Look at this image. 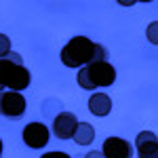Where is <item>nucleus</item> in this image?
<instances>
[{
    "label": "nucleus",
    "mask_w": 158,
    "mask_h": 158,
    "mask_svg": "<svg viewBox=\"0 0 158 158\" xmlns=\"http://www.w3.org/2000/svg\"><path fill=\"white\" fill-rule=\"evenodd\" d=\"M25 114V97L15 91H2L0 93V116L9 120H19Z\"/></svg>",
    "instance_id": "20e7f679"
},
{
    "label": "nucleus",
    "mask_w": 158,
    "mask_h": 158,
    "mask_svg": "<svg viewBox=\"0 0 158 158\" xmlns=\"http://www.w3.org/2000/svg\"><path fill=\"white\" fill-rule=\"evenodd\" d=\"M21 137H23V141L27 143V148L40 150V148H44L47 143H49L51 131L42 124V122H30V124H25Z\"/></svg>",
    "instance_id": "39448f33"
},
{
    "label": "nucleus",
    "mask_w": 158,
    "mask_h": 158,
    "mask_svg": "<svg viewBox=\"0 0 158 158\" xmlns=\"http://www.w3.org/2000/svg\"><path fill=\"white\" fill-rule=\"evenodd\" d=\"M139 158H158V139L154 131H141L135 139Z\"/></svg>",
    "instance_id": "6e6552de"
},
{
    "label": "nucleus",
    "mask_w": 158,
    "mask_h": 158,
    "mask_svg": "<svg viewBox=\"0 0 158 158\" xmlns=\"http://www.w3.org/2000/svg\"><path fill=\"white\" fill-rule=\"evenodd\" d=\"M85 158H103V154L99 150H91L89 154H85Z\"/></svg>",
    "instance_id": "4468645a"
},
{
    "label": "nucleus",
    "mask_w": 158,
    "mask_h": 158,
    "mask_svg": "<svg viewBox=\"0 0 158 158\" xmlns=\"http://www.w3.org/2000/svg\"><path fill=\"white\" fill-rule=\"evenodd\" d=\"M0 158H2V139H0Z\"/></svg>",
    "instance_id": "2eb2a0df"
},
{
    "label": "nucleus",
    "mask_w": 158,
    "mask_h": 158,
    "mask_svg": "<svg viewBox=\"0 0 158 158\" xmlns=\"http://www.w3.org/2000/svg\"><path fill=\"white\" fill-rule=\"evenodd\" d=\"M103 158H133V146L122 137H108L99 150Z\"/></svg>",
    "instance_id": "423d86ee"
},
{
    "label": "nucleus",
    "mask_w": 158,
    "mask_h": 158,
    "mask_svg": "<svg viewBox=\"0 0 158 158\" xmlns=\"http://www.w3.org/2000/svg\"><path fill=\"white\" fill-rule=\"evenodd\" d=\"M32 74L23 65V57L19 53L11 51L9 55H4L0 59V89L4 91V86L9 91L21 93L23 89L30 86Z\"/></svg>",
    "instance_id": "f03ea898"
},
{
    "label": "nucleus",
    "mask_w": 158,
    "mask_h": 158,
    "mask_svg": "<svg viewBox=\"0 0 158 158\" xmlns=\"http://www.w3.org/2000/svg\"><path fill=\"white\" fill-rule=\"evenodd\" d=\"M74 141L78 143V146H91L93 143V139H95V129H93V124H89V122H78V127H76V131H74Z\"/></svg>",
    "instance_id": "9d476101"
},
{
    "label": "nucleus",
    "mask_w": 158,
    "mask_h": 158,
    "mask_svg": "<svg viewBox=\"0 0 158 158\" xmlns=\"http://www.w3.org/2000/svg\"><path fill=\"white\" fill-rule=\"evenodd\" d=\"M110 53L103 44H97L86 36H74L61 49V63L68 68H85L93 61H108Z\"/></svg>",
    "instance_id": "f257e3e1"
},
{
    "label": "nucleus",
    "mask_w": 158,
    "mask_h": 158,
    "mask_svg": "<svg viewBox=\"0 0 158 158\" xmlns=\"http://www.w3.org/2000/svg\"><path fill=\"white\" fill-rule=\"evenodd\" d=\"M40 158H72V156L65 154V152H47V154H42Z\"/></svg>",
    "instance_id": "ddd939ff"
},
{
    "label": "nucleus",
    "mask_w": 158,
    "mask_h": 158,
    "mask_svg": "<svg viewBox=\"0 0 158 158\" xmlns=\"http://www.w3.org/2000/svg\"><path fill=\"white\" fill-rule=\"evenodd\" d=\"M76 80L86 91H93V89H99V86H110L116 80V70L108 61H93V63L78 70Z\"/></svg>",
    "instance_id": "7ed1b4c3"
},
{
    "label": "nucleus",
    "mask_w": 158,
    "mask_h": 158,
    "mask_svg": "<svg viewBox=\"0 0 158 158\" xmlns=\"http://www.w3.org/2000/svg\"><path fill=\"white\" fill-rule=\"evenodd\" d=\"M89 110H91V114H95L99 118L108 116L110 112H112V97L106 95V93H95V95H91V97H89Z\"/></svg>",
    "instance_id": "1a4fd4ad"
},
{
    "label": "nucleus",
    "mask_w": 158,
    "mask_h": 158,
    "mask_svg": "<svg viewBox=\"0 0 158 158\" xmlns=\"http://www.w3.org/2000/svg\"><path fill=\"white\" fill-rule=\"evenodd\" d=\"M9 53H11V38L0 34V59H2L4 55H9Z\"/></svg>",
    "instance_id": "9b49d317"
},
{
    "label": "nucleus",
    "mask_w": 158,
    "mask_h": 158,
    "mask_svg": "<svg viewBox=\"0 0 158 158\" xmlns=\"http://www.w3.org/2000/svg\"><path fill=\"white\" fill-rule=\"evenodd\" d=\"M76 127H78V118L74 112H61L53 118V133L57 139H72Z\"/></svg>",
    "instance_id": "0eeeda50"
},
{
    "label": "nucleus",
    "mask_w": 158,
    "mask_h": 158,
    "mask_svg": "<svg viewBox=\"0 0 158 158\" xmlns=\"http://www.w3.org/2000/svg\"><path fill=\"white\" fill-rule=\"evenodd\" d=\"M158 23L156 21H152V23H150V27H148V38H150V42H152V44H156L158 42Z\"/></svg>",
    "instance_id": "f8f14e48"
}]
</instances>
